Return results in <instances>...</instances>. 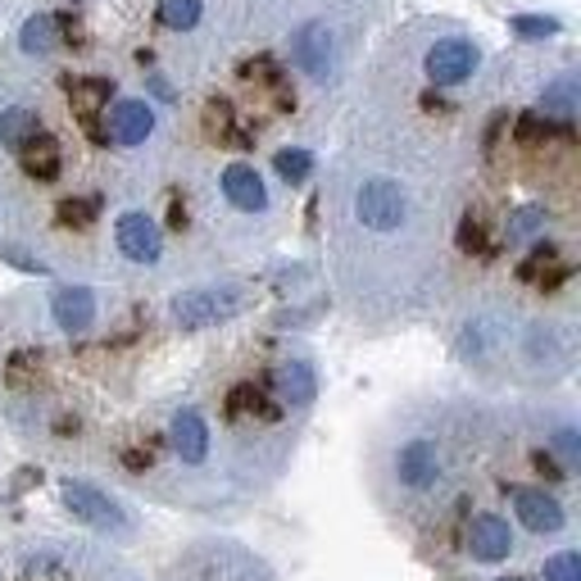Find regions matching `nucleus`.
Returning <instances> with one entry per match:
<instances>
[{"label": "nucleus", "mask_w": 581, "mask_h": 581, "mask_svg": "<svg viewBox=\"0 0 581 581\" xmlns=\"http://www.w3.org/2000/svg\"><path fill=\"white\" fill-rule=\"evenodd\" d=\"M250 310V291L237 282H223V287H191L173 295V323L187 327V332H205V327L218 323H232L237 314Z\"/></svg>", "instance_id": "1"}, {"label": "nucleus", "mask_w": 581, "mask_h": 581, "mask_svg": "<svg viewBox=\"0 0 581 581\" xmlns=\"http://www.w3.org/2000/svg\"><path fill=\"white\" fill-rule=\"evenodd\" d=\"M355 214L364 227L372 232H395L409 214V200H404V187L391 182V178H368L359 191H355Z\"/></svg>", "instance_id": "2"}, {"label": "nucleus", "mask_w": 581, "mask_h": 581, "mask_svg": "<svg viewBox=\"0 0 581 581\" xmlns=\"http://www.w3.org/2000/svg\"><path fill=\"white\" fill-rule=\"evenodd\" d=\"M60 495H64V509L78 522L96 527V532H128V514H123L118 500H110L105 491H96L87 482H64Z\"/></svg>", "instance_id": "3"}, {"label": "nucleus", "mask_w": 581, "mask_h": 581, "mask_svg": "<svg viewBox=\"0 0 581 581\" xmlns=\"http://www.w3.org/2000/svg\"><path fill=\"white\" fill-rule=\"evenodd\" d=\"M477 64H482V50H477V41H468V37H445V41H437L432 50H427V60H422L427 78H432L437 87H454V83L472 78Z\"/></svg>", "instance_id": "4"}, {"label": "nucleus", "mask_w": 581, "mask_h": 581, "mask_svg": "<svg viewBox=\"0 0 581 581\" xmlns=\"http://www.w3.org/2000/svg\"><path fill=\"white\" fill-rule=\"evenodd\" d=\"M291 60H295V68L305 73V78L327 83V73H332V64H337L332 28H327V23H318V18L300 23V28L291 33Z\"/></svg>", "instance_id": "5"}, {"label": "nucleus", "mask_w": 581, "mask_h": 581, "mask_svg": "<svg viewBox=\"0 0 581 581\" xmlns=\"http://www.w3.org/2000/svg\"><path fill=\"white\" fill-rule=\"evenodd\" d=\"M114 241H118V250H123V255H128L132 264H160V255H164V232H160V223L150 218V214H141V210H132V214L118 218Z\"/></svg>", "instance_id": "6"}, {"label": "nucleus", "mask_w": 581, "mask_h": 581, "mask_svg": "<svg viewBox=\"0 0 581 581\" xmlns=\"http://www.w3.org/2000/svg\"><path fill=\"white\" fill-rule=\"evenodd\" d=\"M395 477L404 487H414V491H427L441 477V450H437V441H427V437H418V441H409V445H400V454H395Z\"/></svg>", "instance_id": "7"}, {"label": "nucleus", "mask_w": 581, "mask_h": 581, "mask_svg": "<svg viewBox=\"0 0 581 581\" xmlns=\"http://www.w3.org/2000/svg\"><path fill=\"white\" fill-rule=\"evenodd\" d=\"M514 514H518V522L527 527V532H536V536H550V532L564 527V504L554 495H545V491H532V487L514 491Z\"/></svg>", "instance_id": "8"}, {"label": "nucleus", "mask_w": 581, "mask_h": 581, "mask_svg": "<svg viewBox=\"0 0 581 581\" xmlns=\"http://www.w3.org/2000/svg\"><path fill=\"white\" fill-rule=\"evenodd\" d=\"M468 550H472V559H482V564L509 559V550H514L509 522L495 518V514H477L472 527H468Z\"/></svg>", "instance_id": "9"}, {"label": "nucleus", "mask_w": 581, "mask_h": 581, "mask_svg": "<svg viewBox=\"0 0 581 581\" xmlns=\"http://www.w3.org/2000/svg\"><path fill=\"white\" fill-rule=\"evenodd\" d=\"M273 391H277V400H282V404H291V409H305V404H314V395H318L314 364H305V359L277 364L273 368Z\"/></svg>", "instance_id": "10"}, {"label": "nucleus", "mask_w": 581, "mask_h": 581, "mask_svg": "<svg viewBox=\"0 0 581 581\" xmlns=\"http://www.w3.org/2000/svg\"><path fill=\"white\" fill-rule=\"evenodd\" d=\"M50 314H55V323L68 337H78L96 323V291L91 287H60L55 300H50Z\"/></svg>", "instance_id": "11"}, {"label": "nucleus", "mask_w": 581, "mask_h": 581, "mask_svg": "<svg viewBox=\"0 0 581 581\" xmlns=\"http://www.w3.org/2000/svg\"><path fill=\"white\" fill-rule=\"evenodd\" d=\"M150 132H155V110H150L146 100H118L110 110V141L141 146Z\"/></svg>", "instance_id": "12"}, {"label": "nucleus", "mask_w": 581, "mask_h": 581, "mask_svg": "<svg viewBox=\"0 0 581 581\" xmlns=\"http://www.w3.org/2000/svg\"><path fill=\"white\" fill-rule=\"evenodd\" d=\"M223 195L232 200L241 214H260L268 210V191H264V178L250 164H227L223 168Z\"/></svg>", "instance_id": "13"}, {"label": "nucleus", "mask_w": 581, "mask_h": 581, "mask_svg": "<svg viewBox=\"0 0 581 581\" xmlns=\"http://www.w3.org/2000/svg\"><path fill=\"white\" fill-rule=\"evenodd\" d=\"M168 437H173V450H178L182 464H205V454H210V427H205V418H200L195 409H178V414H173Z\"/></svg>", "instance_id": "14"}, {"label": "nucleus", "mask_w": 581, "mask_h": 581, "mask_svg": "<svg viewBox=\"0 0 581 581\" xmlns=\"http://www.w3.org/2000/svg\"><path fill=\"white\" fill-rule=\"evenodd\" d=\"M18 164H23V173H28V178L55 182V178H60V146L50 141L46 132H37L33 141L18 146Z\"/></svg>", "instance_id": "15"}, {"label": "nucleus", "mask_w": 581, "mask_h": 581, "mask_svg": "<svg viewBox=\"0 0 581 581\" xmlns=\"http://www.w3.org/2000/svg\"><path fill=\"white\" fill-rule=\"evenodd\" d=\"M110 96H114V83H110V78H73V83H68L73 110H78V118L87 123L91 132H96V114L110 105Z\"/></svg>", "instance_id": "16"}, {"label": "nucleus", "mask_w": 581, "mask_h": 581, "mask_svg": "<svg viewBox=\"0 0 581 581\" xmlns=\"http://www.w3.org/2000/svg\"><path fill=\"white\" fill-rule=\"evenodd\" d=\"M18 46L28 50V55H50V50L60 46V18L55 14H33L18 28Z\"/></svg>", "instance_id": "17"}, {"label": "nucleus", "mask_w": 581, "mask_h": 581, "mask_svg": "<svg viewBox=\"0 0 581 581\" xmlns=\"http://www.w3.org/2000/svg\"><path fill=\"white\" fill-rule=\"evenodd\" d=\"M41 132V118L28 110V105H10L0 110V141H5L10 150H18L23 141H33Z\"/></svg>", "instance_id": "18"}, {"label": "nucleus", "mask_w": 581, "mask_h": 581, "mask_svg": "<svg viewBox=\"0 0 581 581\" xmlns=\"http://www.w3.org/2000/svg\"><path fill=\"white\" fill-rule=\"evenodd\" d=\"M541 114L568 123V118L577 114V83H572V78H559L554 87H545V96H541Z\"/></svg>", "instance_id": "19"}, {"label": "nucleus", "mask_w": 581, "mask_h": 581, "mask_svg": "<svg viewBox=\"0 0 581 581\" xmlns=\"http://www.w3.org/2000/svg\"><path fill=\"white\" fill-rule=\"evenodd\" d=\"M160 23L173 33H191L200 23V0H160Z\"/></svg>", "instance_id": "20"}, {"label": "nucleus", "mask_w": 581, "mask_h": 581, "mask_svg": "<svg viewBox=\"0 0 581 581\" xmlns=\"http://www.w3.org/2000/svg\"><path fill=\"white\" fill-rule=\"evenodd\" d=\"M273 168L282 173L287 182H305L314 173V155H310V150H300V146H287V150H277V155H273Z\"/></svg>", "instance_id": "21"}, {"label": "nucleus", "mask_w": 581, "mask_h": 581, "mask_svg": "<svg viewBox=\"0 0 581 581\" xmlns=\"http://www.w3.org/2000/svg\"><path fill=\"white\" fill-rule=\"evenodd\" d=\"M100 214V200L96 195H73L60 205V223L64 227H91V218Z\"/></svg>", "instance_id": "22"}, {"label": "nucleus", "mask_w": 581, "mask_h": 581, "mask_svg": "<svg viewBox=\"0 0 581 581\" xmlns=\"http://www.w3.org/2000/svg\"><path fill=\"white\" fill-rule=\"evenodd\" d=\"M232 105L227 100H210L205 105V128H210V137H218V141H237V132H232Z\"/></svg>", "instance_id": "23"}, {"label": "nucleus", "mask_w": 581, "mask_h": 581, "mask_svg": "<svg viewBox=\"0 0 581 581\" xmlns=\"http://www.w3.org/2000/svg\"><path fill=\"white\" fill-rule=\"evenodd\" d=\"M545 581H581V559L572 550L554 554V559H545Z\"/></svg>", "instance_id": "24"}, {"label": "nucleus", "mask_w": 581, "mask_h": 581, "mask_svg": "<svg viewBox=\"0 0 581 581\" xmlns=\"http://www.w3.org/2000/svg\"><path fill=\"white\" fill-rule=\"evenodd\" d=\"M255 409H264V404H260V391L255 387H232V395H227V414H232V418H241V414H255ZM264 414H273V409H264Z\"/></svg>", "instance_id": "25"}, {"label": "nucleus", "mask_w": 581, "mask_h": 581, "mask_svg": "<svg viewBox=\"0 0 581 581\" xmlns=\"http://www.w3.org/2000/svg\"><path fill=\"white\" fill-rule=\"evenodd\" d=\"M541 223H545V210H536V205H527V210H518V214L509 218V241H522V237H532V232H541Z\"/></svg>", "instance_id": "26"}, {"label": "nucleus", "mask_w": 581, "mask_h": 581, "mask_svg": "<svg viewBox=\"0 0 581 581\" xmlns=\"http://www.w3.org/2000/svg\"><path fill=\"white\" fill-rule=\"evenodd\" d=\"M514 33H518V37H554V33H559V18L518 14V18H514Z\"/></svg>", "instance_id": "27"}, {"label": "nucleus", "mask_w": 581, "mask_h": 581, "mask_svg": "<svg viewBox=\"0 0 581 581\" xmlns=\"http://www.w3.org/2000/svg\"><path fill=\"white\" fill-rule=\"evenodd\" d=\"M554 450L564 454V464H568V468L581 459V441H577V432H572V427H564V432H554Z\"/></svg>", "instance_id": "28"}, {"label": "nucleus", "mask_w": 581, "mask_h": 581, "mask_svg": "<svg viewBox=\"0 0 581 581\" xmlns=\"http://www.w3.org/2000/svg\"><path fill=\"white\" fill-rule=\"evenodd\" d=\"M550 132V118H541V114H522L518 118V141H541Z\"/></svg>", "instance_id": "29"}, {"label": "nucleus", "mask_w": 581, "mask_h": 581, "mask_svg": "<svg viewBox=\"0 0 581 581\" xmlns=\"http://www.w3.org/2000/svg\"><path fill=\"white\" fill-rule=\"evenodd\" d=\"M459 245H464V250H487V232H482V223H477L472 214H468L464 227H459Z\"/></svg>", "instance_id": "30"}, {"label": "nucleus", "mask_w": 581, "mask_h": 581, "mask_svg": "<svg viewBox=\"0 0 581 581\" xmlns=\"http://www.w3.org/2000/svg\"><path fill=\"white\" fill-rule=\"evenodd\" d=\"M123 464H128V468H150V450L141 454V450H128V454H123Z\"/></svg>", "instance_id": "31"}, {"label": "nucleus", "mask_w": 581, "mask_h": 581, "mask_svg": "<svg viewBox=\"0 0 581 581\" xmlns=\"http://www.w3.org/2000/svg\"><path fill=\"white\" fill-rule=\"evenodd\" d=\"M500 581H518V577H500Z\"/></svg>", "instance_id": "32"}]
</instances>
